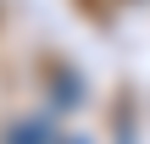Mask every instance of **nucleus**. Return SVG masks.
Here are the masks:
<instances>
[{
    "mask_svg": "<svg viewBox=\"0 0 150 144\" xmlns=\"http://www.w3.org/2000/svg\"><path fill=\"white\" fill-rule=\"evenodd\" d=\"M117 144H134V133H128V128H122V139H117Z\"/></svg>",
    "mask_w": 150,
    "mask_h": 144,
    "instance_id": "f257e3e1",
    "label": "nucleus"
}]
</instances>
